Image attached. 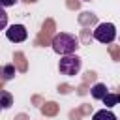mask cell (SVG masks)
Wrapping results in <instances>:
<instances>
[{
    "instance_id": "cell-1",
    "label": "cell",
    "mask_w": 120,
    "mask_h": 120,
    "mask_svg": "<svg viewBox=\"0 0 120 120\" xmlns=\"http://www.w3.org/2000/svg\"><path fill=\"white\" fill-rule=\"evenodd\" d=\"M77 47H79V41H77V38L71 36V34L62 32V34H56V36L52 38V51L58 52V54H62V56L73 54V52L77 51Z\"/></svg>"
},
{
    "instance_id": "cell-2",
    "label": "cell",
    "mask_w": 120,
    "mask_h": 120,
    "mask_svg": "<svg viewBox=\"0 0 120 120\" xmlns=\"http://www.w3.org/2000/svg\"><path fill=\"white\" fill-rule=\"evenodd\" d=\"M58 69L62 75H68V77H73L81 71V58L75 56V54H68L64 58H60V64H58Z\"/></svg>"
},
{
    "instance_id": "cell-3",
    "label": "cell",
    "mask_w": 120,
    "mask_h": 120,
    "mask_svg": "<svg viewBox=\"0 0 120 120\" xmlns=\"http://www.w3.org/2000/svg\"><path fill=\"white\" fill-rule=\"evenodd\" d=\"M94 38L99 43H112L116 38V26L112 22H101L94 30Z\"/></svg>"
},
{
    "instance_id": "cell-4",
    "label": "cell",
    "mask_w": 120,
    "mask_h": 120,
    "mask_svg": "<svg viewBox=\"0 0 120 120\" xmlns=\"http://www.w3.org/2000/svg\"><path fill=\"white\" fill-rule=\"evenodd\" d=\"M6 38L9 41H13V43H21V41H24L28 38V30H26L24 24H11L6 30Z\"/></svg>"
},
{
    "instance_id": "cell-5",
    "label": "cell",
    "mask_w": 120,
    "mask_h": 120,
    "mask_svg": "<svg viewBox=\"0 0 120 120\" xmlns=\"http://www.w3.org/2000/svg\"><path fill=\"white\" fill-rule=\"evenodd\" d=\"M90 94H92V98H94V99H103V98L109 94V88H107L103 82H98V84H94V86H92Z\"/></svg>"
},
{
    "instance_id": "cell-6",
    "label": "cell",
    "mask_w": 120,
    "mask_h": 120,
    "mask_svg": "<svg viewBox=\"0 0 120 120\" xmlns=\"http://www.w3.org/2000/svg\"><path fill=\"white\" fill-rule=\"evenodd\" d=\"M92 120H118V118H116V114H114L112 111L101 109V111H98V112L92 116Z\"/></svg>"
},
{
    "instance_id": "cell-7",
    "label": "cell",
    "mask_w": 120,
    "mask_h": 120,
    "mask_svg": "<svg viewBox=\"0 0 120 120\" xmlns=\"http://www.w3.org/2000/svg\"><path fill=\"white\" fill-rule=\"evenodd\" d=\"M15 73H17V69H15V66H13V64H6V66H2V69H0V75H2L6 81L13 79V77H15Z\"/></svg>"
},
{
    "instance_id": "cell-8",
    "label": "cell",
    "mask_w": 120,
    "mask_h": 120,
    "mask_svg": "<svg viewBox=\"0 0 120 120\" xmlns=\"http://www.w3.org/2000/svg\"><path fill=\"white\" fill-rule=\"evenodd\" d=\"M13 105V98H11V94L9 92H0V107L2 109H9Z\"/></svg>"
},
{
    "instance_id": "cell-9",
    "label": "cell",
    "mask_w": 120,
    "mask_h": 120,
    "mask_svg": "<svg viewBox=\"0 0 120 120\" xmlns=\"http://www.w3.org/2000/svg\"><path fill=\"white\" fill-rule=\"evenodd\" d=\"M101 101L105 103V107H114V105L120 103V94H111V92H109Z\"/></svg>"
},
{
    "instance_id": "cell-10",
    "label": "cell",
    "mask_w": 120,
    "mask_h": 120,
    "mask_svg": "<svg viewBox=\"0 0 120 120\" xmlns=\"http://www.w3.org/2000/svg\"><path fill=\"white\" fill-rule=\"evenodd\" d=\"M8 26V13L4 11V8H0V30H4Z\"/></svg>"
},
{
    "instance_id": "cell-11",
    "label": "cell",
    "mask_w": 120,
    "mask_h": 120,
    "mask_svg": "<svg viewBox=\"0 0 120 120\" xmlns=\"http://www.w3.org/2000/svg\"><path fill=\"white\" fill-rule=\"evenodd\" d=\"M17 0H0V8H9V6H15Z\"/></svg>"
},
{
    "instance_id": "cell-12",
    "label": "cell",
    "mask_w": 120,
    "mask_h": 120,
    "mask_svg": "<svg viewBox=\"0 0 120 120\" xmlns=\"http://www.w3.org/2000/svg\"><path fill=\"white\" fill-rule=\"evenodd\" d=\"M84 2H90V0H84Z\"/></svg>"
},
{
    "instance_id": "cell-13",
    "label": "cell",
    "mask_w": 120,
    "mask_h": 120,
    "mask_svg": "<svg viewBox=\"0 0 120 120\" xmlns=\"http://www.w3.org/2000/svg\"><path fill=\"white\" fill-rule=\"evenodd\" d=\"M0 109H2V107H0Z\"/></svg>"
}]
</instances>
